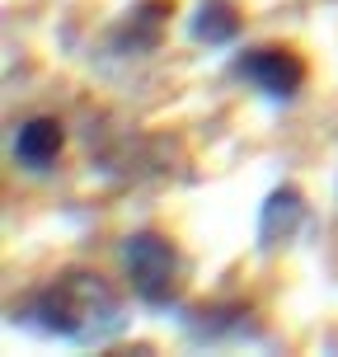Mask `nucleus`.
<instances>
[{
    "instance_id": "obj_1",
    "label": "nucleus",
    "mask_w": 338,
    "mask_h": 357,
    "mask_svg": "<svg viewBox=\"0 0 338 357\" xmlns=\"http://www.w3.org/2000/svg\"><path fill=\"white\" fill-rule=\"evenodd\" d=\"M38 324L56 334V339L66 343H108L118 339L127 329V310H123V296L113 291L108 278L99 273H89V268H66V273H56L52 282L38 291Z\"/></svg>"
},
{
    "instance_id": "obj_2",
    "label": "nucleus",
    "mask_w": 338,
    "mask_h": 357,
    "mask_svg": "<svg viewBox=\"0 0 338 357\" xmlns=\"http://www.w3.org/2000/svg\"><path fill=\"white\" fill-rule=\"evenodd\" d=\"M123 273L137 301L169 310L178 301V287H183V259H178L174 240H164L160 231H137L123 240Z\"/></svg>"
},
{
    "instance_id": "obj_3",
    "label": "nucleus",
    "mask_w": 338,
    "mask_h": 357,
    "mask_svg": "<svg viewBox=\"0 0 338 357\" xmlns=\"http://www.w3.org/2000/svg\"><path fill=\"white\" fill-rule=\"evenodd\" d=\"M235 75L249 89H259L263 99L286 104V99H296L301 85H305V61H301V52L268 43V47H249V52L235 56Z\"/></svg>"
},
{
    "instance_id": "obj_4",
    "label": "nucleus",
    "mask_w": 338,
    "mask_h": 357,
    "mask_svg": "<svg viewBox=\"0 0 338 357\" xmlns=\"http://www.w3.org/2000/svg\"><path fill=\"white\" fill-rule=\"evenodd\" d=\"M305 226V197L301 188H272L259 212V250H282L286 240H296Z\"/></svg>"
},
{
    "instance_id": "obj_5",
    "label": "nucleus",
    "mask_w": 338,
    "mask_h": 357,
    "mask_svg": "<svg viewBox=\"0 0 338 357\" xmlns=\"http://www.w3.org/2000/svg\"><path fill=\"white\" fill-rule=\"evenodd\" d=\"M174 10V0H141L132 15L118 24V33H113V47L118 52H151V47H160L164 38V19Z\"/></svg>"
},
{
    "instance_id": "obj_6",
    "label": "nucleus",
    "mask_w": 338,
    "mask_h": 357,
    "mask_svg": "<svg viewBox=\"0 0 338 357\" xmlns=\"http://www.w3.org/2000/svg\"><path fill=\"white\" fill-rule=\"evenodd\" d=\"M61 146H66V132H61L56 118H29L15 137V155H19V165H29V169H52V160L61 155Z\"/></svg>"
},
{
    "instance_id": "obj_7",
    "label": "nucleus",
    "mask_w": 338,
    "mask_h": 357,
    "mask_svg": "<svg viewBox=\"0 0 338 357\" xmlns=\"http://www.w3.org/2000/svg\"><path fill=\"white\" fill-rule=\"evenodd\" d=\"M188 29H193L197 43H207V47H226V43L240 38L245 15H240V5H231V0H202Z\"/></svg>"
}]
</instances>
